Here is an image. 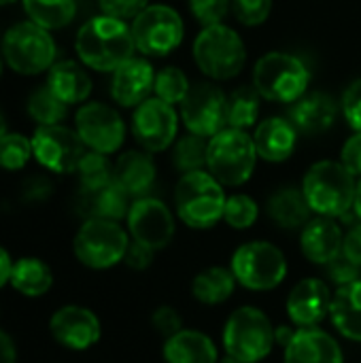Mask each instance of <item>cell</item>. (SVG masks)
<instances>
[{
  "label": "cell",
  "instance_id": "obj_1",
  "mask_svg": "<svg viewBox=\"0 0 361 363\" xmlns=\"http://www.w3.org/2000/svg\"><path fill=\"white\" fill-rule=\"evenodd\" d=\"M74 49L83 66L98 72H115L123 62L134 57L136 45L132 28L123 19L100 15L79 28Z\"/></svg>",
  "mask_w": 361,
  "mask_h": 363
},
{
  "label": "cell",
  "instance_id": "obj_2",
  "mask_svg": "<svg viewBox=\"0 0 361 363\" xmlns=\"http://www.w3.org/2000/svg\"><path fill=\"white\" fill-rule=\"evenodd\" d=\"M302 194L319 217H343L355 204L357 183L343 162L323 160L309 168L302 179Z\"/></svg>",
  "mask_w": 361,
  "mask_h": 363
},
{
  "label": "cell",
  "instance_id": "obj_3",
  "mask_svg": "<svg viewBox=\"0 0 361 363\" xmlns=\"http://www.w3.org/2000/svg\"><path fill=\"white\" fill-rule=\"evenodd\" d=\"M223 185L204 170L187 172L174 187V208L179 219L194 230H209L223 219Z\"/></svg>",
  "mask_w": 361,
  "mask_h": 363
},
{
  "label": "cell",
  "instance_id": "obj_4",
  "mask_svg": "<svg viewBox=\"0 0 361 363\" xmlns=\"http://www.w3.org/2000/svg\"><path fill=\"white\" fill-rule=\"evenodd\" d=\"M51 30L34 23L19 21L4 32L2 38V60L4 64L23 77H36L47 72L55 64V40Z\"/></svg>",
  "mask_w": 361,
  "mask_h": 363
},
{
  "label": "cell",
  "instance_id": "obj_5",
  "mask_svg": "<svg viewBox=\"0 0 361 363\" xmlns=\"http://www.w3.org/2000/svg\"><path fill=\"white\" fill-rule=\"evenodd\" d=\"M274 345V325L255 306L236 308L223 325V349L240 363L264 362Z\"/></svg>",
  "mask_w": 361,
  "mask_h": 363
},
{
  "label": "cell",
  "instance_id": "obj_6",
  "mask_svg": "<svg viewBox=\"0 0 361 363\" xmlns=\"http://www.w3.org/2000/svg\"><path fill=\"white\" fill-rule=\"evenodd\" d=\"M255 143L245 130L223 128L219 134L209 138V172L228 187L243 185L251 179L255 170Z\"/></svg>",
  "mask_w": 361,
  "mask_h": 363
},
{
  "label": "cell",
  "instance_id": "obj_7",
  "mask_svg": "<svg viewBox=\"0 0 361 363\" xmlns=\"http://www.w3.org/2000/svg\"><path fill=\"white\" fill-rule=\"evenodd\" d=\"M311 72L306 64L283 51L266 53L253 70V85L270 102H296L306 94Z\"/></svg>",
  "mask_w": 361,
  "mask_h": 363
},
{
  "label": "cell",
  "instance_id": "obj_8",
  "mask_svg": "<svg viewBox=\"0 0 361 363\" xmlns=\"http://www.w3.org/2000/svg\"><path fill=\"white\" fill-rule=\"evenodd\" d=\"M194 60L206 77L228 81L243 70L247 51L243 38L232 28L217 23L202 28L194 40Z\"/></svg>",
  "mask_w": 361,
  "mask_h": 363
},
{
  "label": "cell",
  "instance_id": "obj_9",
  "mask_svg": "<svg viewBox=\"0 0 361 363\" xmlns=\"http://www.w3.org/2000/svg\"><path fill=\"white\" fill-rule=\"evenodd\" d=\"M128 247V232L119 221L109 219H85L72 240L74 257L91 270H109L121 264Z\"/></svg>",
  "mask_w": 361,
  "mask_h": 363
},
{
  "label": "cell",
  "instance_id": "obj_10",
  "mask_svg": "<svg viewBox=\"0 0 361 363\" xmlns=\"http://www.w3.org/2000/svg\"><path fill=\"white\" fill-rule=\"evenodd\" d=\"M236 281L251 291H270L287 277V259L279 247L266 240L240 245L230 262Z\"/></svg>",
  "mask_w": 361,
  "mask_h": 363
},
{
  "label": "cell",
  "instance_id": "obj_11",
  "mask_svg": "<svg viewBox=\"0 0 361 363\" xmlns=\"http://www.w3.org/2000/svg\"><path fill=\"white\" fill-rule=\"evenodd\" d=\"M134 45L145 55H168L183 40V19L166 4H149L132 19Z\"/></svg>",
  "mask_w": 361,
  "mask_h": 363
},
{
  "label": "cell",
  "instance_id": "obj_12",
  "mask_svg": "<svg viewBox=\"0 0 361 363\" xmlns=\"http://www.w3.org/2000/svg\"><path fill=\"white\" fill-rule=\"evenodd\" d=\"M30 140L36 162L55 174L77 172L79 162L87 153V147L81 140L79 132L62 123L38 125Z\"/></svg>",
  "mask_w": 361,
  "mask_h": 363
},
{
  "label": "cell",
  "instance_id": "obj_13",
  "mask_svg": "<svg viewBox=\"0 0 361 363\" xmlns=\"http://www.w3.org/2000/svg\"><path fill=\"white\" fill-rule=\"evenodd\" d=\"M228 98L211 83H196L181 102V119L191 134L211 138L228 125Z\"/></svg>",
  "mask_w": 361,
  "mask_h": 363
},
{
  "label": "cell",
  "instance_id": "obj_14",
  "mask_svg": "<svg viewBox=\"0 0 361 363\" xmlns=\"http://www.w3.org/2000/svg\"><path fill=\"white\" fill-rule=\"evenodd\" d=\"M74 130L89 151L115 153L126 138V125L119 113L102 102H87L74 115Z\"/></svg>",
  "mask_w": 361,
  "mask_h": 363
},
{
  "label": "cell",
  "instance_id": "obj_15",
  "mask_svg": "<svg viewBox=\"0 0 361 363\" xmlns=\"http://www.w3.org/2000/svg\"><path fill=\"white\" fill-rule=\"evenodd\" d=\"M177 128L179 115L174 106L155 96L140 102L132 117V134L136 143L149 153L168 149L177 136Z\"/></svg>",
  "mask_w": 361,
  "mask_h": 363
},
{
  "label": "cell",
  "instance_id": "obj_16",
  "mask_svg": "<svg viewBox=\"0 0 361 363\" xmlns=\"http://www.w3.org/2000/svg\"><path fill=\"white\" fill-rule=\"evenodd\" d=\"M126 219L132 240L153 251L166 249L174 238V217L157 198H136Z\"/></svg>",
  "mask_w": 361,
  "mask_h": 363
},
{
  "label": "cell",
  "instance_id": "obj_17",
  "mask_svg": "<svg viewBox=\"0 0 361 363\" xmlns=\"http://www.w3.org/2000/svg\"><path fill=\"white\" fill-rule=\"evenodd\" d=\"M49 332L57 345L70 351H87L100 340L102 328L98 317L83 306H64L53 313Z\"/></svg>",
  "mask_w": 361,
  "mask_h": 363
},
{
  "label": "cell",
  "instance_id": "obj_18",
  "mask_svg": "<svg viewBox=\"0 0 361 363\" xmlns=\"http://www.w3.org/2000/svg\"><path fill=\"white\" fill-rule=\"evenodd\" d=\"M287 315L298 328H317L332 308L330 285L321 279H302L287 296Z\"/></svg>",
  "mask_w": 361,
  "mask_h": 363
},
{
  "label": "cell",
  "instance_id": "obj_19",
  "mask_svg": "<svg viewBox=\"0 0 361 363\" xmlns=\"http://www.w3.org/2000/svg\"><path fill=\"white\" fill-rule=\"evenodd\" d=\"M283 363H345L334 336L319 328H298L285 347Z\"/></svg>",
  "mask_w": 361,
  "mask_h": 363
},
{
  "label": "cell",
  "instance_id": "obj_20",
  "mask_svg": "<svg viewBox=\"0 0 361 363\" xmlns=\"http://www.w3.org/2000/svg\"><path fill=\"white\" fill-rule=\"evenodd\" d=\"M343 230L332 217H315L311 219L300 234L302 255L317 266H328L336 257L343 255Z\"/></svg>",
  "mask_w": 361,
  "mask_h": 363
},
{
  "label": "cell",
  "instance_id": "obj_21",
  "mask_svg": "<svg viewBox=\"0 0 361 363\" xmlns=\"http://www.w3.org/2000/svg\"><path fill=\"white\" fill-rule=\"evenodd\" d=\"M153 83H155L153 66L147 60L130 57L113 72L111 96L121 106H128V108L138 106L153 91Z\"/></svg>",
  "mask_w": 361,
  "mask_h": 363
},
{
  "label": "cell",
  "instance_id": "obj_22",
  "mask_svg": "<svg viewBox=\"0 0 361 363\" xmlns=\"http://www.w3.org/2000/svg\"><path fill=\"white\" fill-rule=\"evenodd\" d=\"M336 113L338 106L330 94L313 91V94H304L300 100L294 102L289 111V119L298 132L315 136L332 128V123L336 121Z\"/></svg>",
  "mask_w": 361,
  "mask_h": 363
},
{
  "label": "cell",
  "instance_id": "obj_23",
  "mask_svg": "<svg viewBox=\"0 0 361 363\" xmlns=\"http://www.w3.org/2000/svg\"><path fill=\"white\" fill-rule=\"evenodd\" d=\"M296 138H298V130L294 128L291 121H287L283 117L264 119L253 134L257 155L262 160L274 162V164L291 157V153L296 149Z\"/></svg>",
  "mask_w": 361,
  "mask_h": 363
},
{
  "label": "cell",
  "instance_id": "obj_24",
  "mask_svg": "<svg viewBox=\"0 0 361 363\" xmlns=\"http://www.w3.org/2000/svg\"><path fill=\"white\" fill-rule=\"evenodd\" d=\"M47 87L64 102L79 104L91 94V79L87 70L74 60H60L47 70Z\"/></svg>",
  "mask_w": 361,
  "mask_h": 363
},
{
  "label": "cell",
  "instance_id": "obj_25",
  "mask_svg": "<svg viewBox=\"0 0 361 363\" xmlns=\"http://www.w3.org/2000/svg\"><path fill=\"white\" fill-rule=\"evenodd\" d=\"M113 181L130 196L143 198L155 183V164L149 153L128 151L113 164Z\"/></svg>",
  "mask_w": 361,
  "mask_h": 363
},
{
  "label": "cell",
  "instance_id": "obj_26",
  "mask_svg": "<svg viewBox=\"0 0 361 363\" xmlns=\"http://www.w3.org/2000/svg\"><path fill=\"white\" fill-rule=\"evenodd\" d=\"M166 363H219L215 342L198 330H181L164 342Z\"/></svg>",
  "mask_w": 361,
  "mask_h": 363
},
{
  "label": "cell",
  "instance_id": "obj_27",
  "mask_svg": "<svg viewBox=\"0 0 361 363\" xmlns=\"http://www.w3.org/2000/svg\"><path fill=\"white\" fill-rule=\"evenodd\" d=\"M130 206V196L115 181L96 191H81V211L87 219L121 221L128 217Z\"/></svg>",
  "mask_w": 361,
  "mask_h": 363
},
{
  "label": "cell",
  "instance_id": "obj_28",
  "mask_svg": "<svg viewBox=\"0 0 361 363\" xmlns=\"http://www.w3.org/2000/svg\"><path fill=\"white\" fill-rule=\"evenodd\" d=\"M330 319L345 338L361 342V281L336 289L332 296Z\"/></svg>",
  "mask_w": 361,
  "mask_h": 363
},
{
  "label": "cell",
  "instance_id": "obj_29",
  "mask_svg": "<svg viewBox=\"0 0 361 363\" xmlns=\"http://www.w3.org/2000/svg\"><path fill=\"white\" fill-rule=\"evenodd\" d=\"M311 206L296 187H283L268 200V215L270 219L283 230H298L311 221Z\"/></svg>",
  "mask_w": 361,
  "mask_h": 363
},
{
  "label": "cell",
  "instance_id": "obj_30",
  "mask_svg": "<svg viewBox=\"0 0 361 363\" xmlns=\"http://www.w3.org/2000/svg\"><path fill=\"white\" fill-rule=\"evenodd\" d=\"M236 277L232 272V268H223V266H213L202 270L194 283H191V296L206 306H219L223 302H228L236 289Z\"/></svg>",
  "mask_w": 361,
  "mask_h": 363
},
{
  "label": "cell",
  "instance_id": "obj_31",
  "mask_svg": "<svg viewBox=\"0 0 361 363\" xmlns=\"http://www.w3.org/2000/svg\"><path fill=\"white\" fill-rule=\"evenodd\" d=\"M9 283L13 285L15 291H19L26 298H38L51 289L53 272L38 257H21L13 264Z\"/></svg>",
  "mask_w": 361,
  "mask_h": 363
},
{
  "label": "cell",
  "instance_id": "obj_32",
  "mask_svg": "<svg viewBox=\"0 0 361 363\" xmlns=\"http://www.w3.org/2000/svg\"><path fill=\"white\" fill-rule=\"evenodd\" d=\"M21 4L28 19L47 30L66 28L77 13L74 0H21Z\"/></svg>",
  "mask_w": 361,
  "mask_h": 363
},
{
  "label": "cell",
  "instance_id": "obj_33",
  "mask_svg": "<svg viewBox=\"0 0 361 363\" xmlns=\"http://www.w3.org/2000/svg\"><path fill=\"white\" fill-rule=\"evenodd\" d=\"M260 98L262 96L255 89V85H243L234 89L228 96V106H226L228 128H236V130L251 128L260 115Z\"/></svg>",
  "mask_w": 361,
  "mask_h": 363
},
{
  "label": "cell",
  "instance_id": "obj_34",
  "mask_svg": "<svg viewBox=\"0 0 361 363\" xmlns=\"http://www.w3.org/2000/svg\"><path fill=\"white\" fill-rule=\"evenodd\" d=\"M68 104H64L49 87L47 83L36 87L28 98V115L38 125H57L66 117Z\"/></svg>",
  "mask_w": 361,
  "mask_h": 363
},
{
  "label": "cell",
  "instance_id": "obj_35",
  "mask_svg": "<svg viewBox=\"0 0 361 363\" xmlns=\"http://www.w3.org/2000/svg\"><path fill=\"white\" fill-rule=\"evenodd\" d=\"M81 191H96L113 181V164L104 153L87 151L77 168Z\"/></svg>",
  "mask_w": 361,
  "mask_h": 363
},
{
  "label": "cell",
  "instance_id": "obj_36",
  "mask_svg": "<svg viewBox=\"0 0 361 363\" xmlns=\"http://www.w3.org/2000/svg\"><path fill=\"white\" fill-rule=\"evenodd\" d=\"M206 157H209V140L204 136H198L191 132H189V136H185L177 143L174 153H172V162L183 174L202 170L206 166Z\"/></svg>",
  "mask_w": 361,
  "mask_h": 363
},
{
  "label": "cell",
  "instance_id": "obj_37",
  "mask_svg": "<svg viewBox=\"0 0 361 363\" xmlns=\"http://www.w3.org/2000/svg\"><path fill=\"white\" fill-rule=\"evenodd\" d=\"M32 140L19 132H6L0 138V168L15 172L21 170L32 157Z\"/></svg>",
  "mask_w": 361,
  "mask_h": 363
},
{
  "label": "cell",
  "instance_id": "obj_38",
  "mask_svg": "<svg viewBox=\"0 0 361 363\" xmlns=\"http://www.w3.org/2000/svg\"><path fill=\"white\" fill-rule=\"evenodd\" d=\"M189 81L185 77L183 70L174 68V66H166L162 68L157 74H155V83H153V91H155V98L168 102V104H181L183 98L187 96L189 91Z\"/></svg>",
  "mask_w": 361,
  "mask_h": 363
},
{
  "label": "cell",
  "instance_id": "obj_39",
  "mask_svg": "<svg viewBox=\"0 0 361 363\" xmlns=\"http://www.w3.org/2000/svg\"><path fill=\"white\" fill-rule=\"evenodd\" d=\"M260 208L257 202L247 194H234L226 200L223 221L234 230H247L257 221Z\"/></svg>",
  "mask_w": 361,
  "mask_h": 363
},
{
  "label": "cell",
  "instance_id": "obj_40",
  "mask_svg": "<svg viewBox=\"0 0 361 363\" xmlns=\"http://www.w3.org/2000/svg\"><path fill=\"white\" fill-rule=\"evenodd\" d=\"M230 9H232V0H189L191 15L204 28L221 23Z\"/></svg>",
  "mask_w": 361,
  "mask_h": 363
},
{
  "label": "cell",
  "instance_id": "obj_41",
  "mask_svg": "<svg viewBox=\"0 0 361 363\" xmlns=\"http://www.w3.org/2000/svg\"><path fill=\"white\" fill-rule=\"evenodd\" d=\"M232 11L243 26H260L272 11V0H232Z\"/></svg>",
  "mask_w": 361,
  "mask_h": 363
},
{
  "label": "cell",
  "instance_id": "obj_42",
  "mask_svg": "<svg viewBox=\"0 0 361 363\" xmlns=\"http://www.w3.org/2000/svg\"><path fill=\"white\" fill-rule=\"evenodd\" d=\"M326 268V277L330 279V283L336 285V289L347 287L355 281H361V268L357 264H353L351 259H347L345 255L336 257L334 262H330Z\"/></svg>",
  "mask_w": 361,
  "mask_h": 363
},
{
  "label": "cell",
  "instance_id": "obj_43",
  "mask_svg": "<svg viewBox=\"0 0 361 363\" xmlns=\"http://www.w3.org/2000/svg\"><path fill=\"white\" fill-rule=\"evenodd\" d=\"M151 325L164 338H170V336H174V334H179L183 330V319H181V315L172 306H160L151 315Z\"/></svg>",
  "mask_w": 361,
  "mask_h": 363
},
{
  "label": "cell",
  "instance_id": "obj_44",
  "mask_svg": "<svg viewBox=\"0 0 361 363\" xmlns=\"http://www.w3.org/2000/svg\"><path fill=\"white\" fill-rule=\"evenodd\" d=\"M104 15L117 17V19H134L143 9L149 6V0H98Z\"/></svg>",
  "mask_w": 361,
  "mask_h": 363
},
{
  "label": "cell",
  "instance_id": "obj_45",
  "mask_svg": "<svg viewBox=\"0 0 361 363\" xmlns=\"http://www.w3.org/2000/svg\"><path fill=\"white\" fill-rule=\"evenodd\" d=\"M343 113L349 121V125L355 130V132H361V79L353 81L345 96H343Z\"/></svg>",
  "mask_w": 361,
  "mask_h": 363
},
{
  "label": "cell",
  "instance_id": "obj_46",
  "mask_svg": "<svg viewBox=\"0 0 361 363\" xmlns=\"http://www.w3.org/2000/svg\"><path fill=\"white\" fill-rule=\"evenodd\" d=\"M340 162L343 166L353 174V177H361V132H355L340 151Z\"/></svg>",
  "mask_w": 361,
  "mask_h": 363
},
{
  "label": "cell",
  "instance_id": "obj_47",
  "mask_svg": "<svg viewBox=\"0 0 361 363\" xmlns=\"http://www.w3.org/2000/svg\"><path fill=\"white\" fill-rule=\"evenodd\" d=\"M153 255H155L153 249H149V247L132 240L130 247H128V251H126L123 264L128 268H132V270H147L151 266V262H153Z\"/></svg>",
  "mask_w": 361,
  "mask_h": 363
},
{
  "label": "cell",
  "instance_id": "obj_48",
  "mask_svg": "<svg viewBox=\"0 0 361 363\" xmlns=\"http://www.w3.org/2000/svg\"><path fill=\"white\" fill-rule=\"evenodd\" d=\"M343 255H345L347 259H351L353 264H357L361 268V223L353 225V228L345 234Z\"/></svg>",
  "mask_w": 361,
  "mask_h": 363
},
{
  "label": "cell",
  "instance_id": "obj_49",
  "mask_svg": "<svg viewBox=\"0 0 361 363\" xmlns=\"http://www.w3.org/2000/svg\"><path fill=\"white\" fill-rule=\"evenodd\" d=\"M17 362V351H15V345L13 340L0 332V363H15Z\"/></svg>",
  "mask_w": 361,
  "mask_h": 363
},
{
  "label": "cell",
  "instance_id": "obj_50",
  "mask_svg": "<svg viewBox=\"0 0 361 363\" xmlns=\"http://www.w3.org/2000/svg\"><path fill=\"white\" fill-rule=\"evenodd\" d=\"M13 264L15 262H11V255L0 247V289L11 281V270H13Z\"/></svg>",
  "mask_w": 361,
  "mask_h": 363
},
{
  "label": "cell",
  "instance_id": "obj_51",
  "mask_svg": "<svg viewBox=\"0 0 361 363\" xmlns=\"http://www.w3.org/2000/svg\"><path fill=\"white\" fill-rule=\"evenodd\" d=\"M294 334H296V330H291V328H287V325H281L279 330H274V338H277L279 345H283V349L289 345V340L294 338Z\"/></svg>",
  "mask_w": 361,
  "mask_h": 363
},
{
  "label": "cell",
  "instance_id": "obj_52",
  "mask_svg": "<svg viewBox=\"0 0 361 363\" xmlns=\"http://www.w3.org/2000/svg\"><path fill=\"white\" fill-rule=\"evenodd\" d=\"M353 211L355 215L361 219V181L357 183V194H355V204H353Z\"/></svg>",
  "mask_w": 361,
  "mask_h": 363
},
{
  "label": "cell",
  "instance_id": "obj_53",
  "mask_svg": "<svg viewBox=\"0 0 361 363\" xmlns=\"http://www.w3.org/2000/svg\"><path fill=\"white\" fill-rule=\"evenodd\" d=\"M6 134V121H4V115L0 113V138Z\"/></svg>",
  "mask_w": 361,
  "mask_h": 363
},
{
  "label": "cell",
  "instance_id": "obj_54",
  "mask_svg": "<svg viewBox=\"0 0 361 363\" xmlns=\"http://www.w3.org/2000/svg\"><path fill=\"white\" fill-rule=\"evenodd\" d=\"M219 363H240V362H238L236 357H232V355H228V353H226V357H223V359H219Z\"/></svg>",
  "mask_w": 361,
  "mask_h": 363
},
{
  "label": "cell",
  "instance_id": "obj_55",
  "mask_svg": "<svg viewBox=\"0 0 361 363\" xmlns=\"http://www.w3.org/2000/svg\"><path fill=\"white\" fill-rule=\"evenodd\" d=\"M13 2H17V0H0V6H6V4H13Z\"/></svg>",
  "mask_w": 361,
  "mask_h": 363
},
{
  "label": "cell",
  "instance_id": "obj_56",
  "mask_svg": "<svg viewBox=\"0 0 361 363\" xmlns=\"http://www.w3.org/2000/svg\"><path fill=\"white\" fill-rule=\"evenodd\" d=\"M2 66H4V60L0 57V77H2Z\"/></svg>",
  "mask_w": 361,
  "mask_h": 363
}]
</instances>
